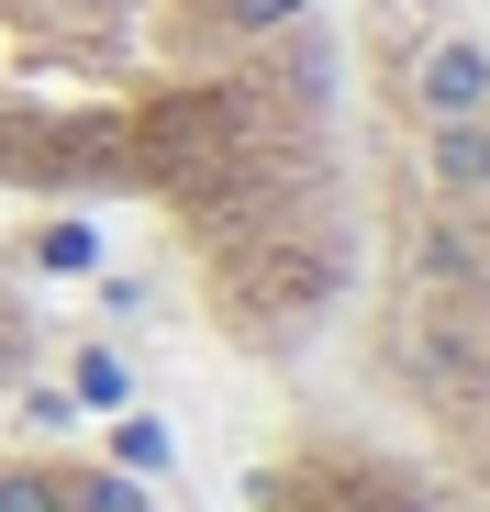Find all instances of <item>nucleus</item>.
Returning <instances> with one entry per match:
<instances>
[{"instance_id": "nucleus-1", "label": "nucleus", "mask_w": 490, "mask_h": 512, "mask_svg": "<svg viewBox=\"0 0 490 512\" xmlns=\"http://www.w3.org/2000/svg\"><path fill=\"white\" fill-rule=\"evenodd\" d=\"M479 101H490L479 45H446V56H435V112H479Z\"/></svg>"}]
</instances>
